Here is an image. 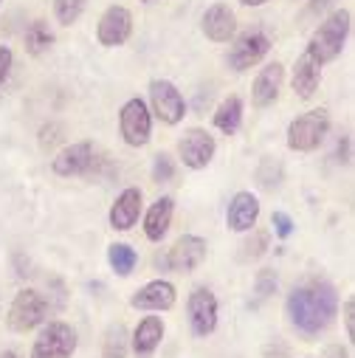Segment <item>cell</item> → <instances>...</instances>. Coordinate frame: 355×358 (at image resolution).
Wrapping results in <instances>:
<instances>
[{"label": "cell", "instance_id": "12", "mask_svg": "<svg viewBox=\"0 0 355 358\" xmlns=\"http://www.w3.org/2000/svg\"><path fill=\"white\" fill-rule=\"evenodd\" d=\"M96 164V150L91 141H76V144H68L62 147L54 158H51V169L54 175L59 178H79V175H87Z\"/></svg>", "mask_w": 355, "mask_h": 358}, {"label": "cell", "instance_id": "1", "mask_svg": "<svg viewBox=\"0 0 355 358\" xmlns=\"http://www.w3.org/2000/svg\"><path fill=\"white\" fill-rule=\"evenodd\" d=\"M285 316L288 324L302 336V338H316L321 336L338 316V291L333 282L313 277L299 282L288 299H285Z\"/></svg>", "mask_w": 355, "mask_h": 358}, {"label": "cell", "instance_id": "7", "mask_svg": "<svg viewBox=\"0 0 355 358\" xmlns=\"http://www.w3.org/2000/svg\"><path fill=\"white\" fill-rule=\"evenodd\" d=\"M119 133L127 147H144L152 138V113L141 96H133L119 110Z\"/></svg>", "mask_w": 355, "mask_h": 358}, {"label": "cell", "instance_id": "10", "mask_svg": "<svg viewBox=\"0 0 355 358\" xmlns=\"http://www.w3.org/2000/svg\"><path fill=\"white\" fill-rule=\"evenodd\" d=\"M187 319H189V330L198 338H206L215 333L217 327V296L212 288L198 285L192 288L189 299H187Z\"/></svg>", "mask_w": 355, "mask_h": 358}, {"label": "cell", "instance_id": "29", "mask_svg": "<svg viewBox=\"0 0 355 358\" xmlns=\"http://www.w3.org/2000/svg\"><path fill=\"white\" fill-rule=\"evenodd\" d=\"M268 243H271V237H268V231H254L251 229V237L242 243V259H259L265 251H268Z\"/></svg>", "mask_w": 355, "mask_h": 358}, {"label": "cell", "instance_id": "18", "mask_svg": "<svg viewBox=\"0 0 355 358\" xmlns=\"http://www.w3.org/2000/svg\"><path fill=\"white\" fill-rule=\"evenodd\" d=\"M259 220V201L254 192H237L231 201H229V209H226V226L229 231H237V234H248Z\"/></svg>", "mask_w": 355, "mask_h": 358}, {"label": "cell", "instance_id": "9", "mask_svg": "<svg viewBox=\"0 0 355 358\" xmlns=\"http://www.w3.org/2000/svg\"><path fill=\"white\" fill-rule=\"evenodd\" d=\"M217 152V141L209 130L203 127H189L181 138H178V158L187 169H206L215 161Z\"/></svg>", "mask_w": 355, "mask_h": 358}, {"label": "cell", "instance_id": "42", "mask_svg": "<svg viewBox=\"0 0 355 358\" xmlns=\"http://www.w3.org/2000/svg\"><path fill=\"white\" fill-rule=\"evenodd\" d=\"M0 6H3V0H0Z\"/></svg>", "mask_w": 355, "mask_h": 358}, {"label": "cell", "instance_id": "28", "mask_svg": "<svg viewBox=\"0 0 355 358\" xmlns=\"http://www.w3.org/2000/svg\"><path fill=\"white\" fill-rule=\"evenodd\" d=\"M277 285H280V277H277L274 268H262V271H256V280H254V296H256V302L254 305L271 299L277 294Z\"/></svg>", "mask_w": 355, "mask_h": 358}, {"label": "cell", "instance_id": "22", "mask_svg": "<svg viewBox=\"0 0 355 358\" xmlns=\"http://www.w3.org/2000/svg\"><path fill=\"white\" fill-rule=\"evenodd\" d=\"M242 124V99L240 96H226L217 110H215V127L223 136H234Z\"/></svg>", "mask_w": 355, "mask_h": 358}, {"label": "cell", "instance_id": "14", "mask_svg": "<svg viewBox=\"0 0 355 358\" xmlns=\"http://www.w3.org/2000/svg\"><path fill=\"white\" fill-rule=\"evenodd\" d=\"M282 85H285V65L282 62H268L265 68H259V73L254 76V85H251V105L265 110L277 105L280 94H282Z\"/></svg>", "mask_w": 355, "mask_h": 358}, {"label": "cell", "instance_id": "38", "mask_svg": "<svg viewBox=\"0 0 355 358\" xmlns=\"http://www.w3.org/2000/svg\"><path fill=\"white\" fill-rule=\"evenodd\" d=\"M327 6H333V0H310V6H307V12L319 15V12H324Z\"/></svg>", "mask_w": 355, "mask_h": 358}, {"label": "cell", "instance_id": "21", "mask_svg": "<svg viewBox=\"0 0 355 358\" xmlns=\"http://www.w3.org/2000/svg\"><path fill=\"white\" fill-rule=\"evenodd\" d=\"M172 215H175V201L169 195L158 198L147 209V215H144V234H147L150 243H161L166 237V231L172 226Z\"/></svg>", "mask_w": 355, "mask_h": 358}, {"label": "cell", "instance_id": "30", "mask_svg": "<svg viewBox=\"0 0 355 358\" xmlns=\"http://www.w3.org/2000/svg\"><path fill=\"white\" fill-rule=\"evenodd\" d=\"M175 161H172V155L169 152H158L155 158H152V181L155 184H169L172 178H175Z\"/></svg>", "mask_w": 355, "mask_h": 358}, {"label": "cell", "instance_id": "23", "mask_svg": "<svg viewBox=\"0 0 355 358\" xmlns=\"http://www.w3.org/2000/svg\"><path fill=\"white\" fill-rule=\"evenodd\" d=\"M23 43H26V51L31 57H43L54 45V31L45 20H34V23H29V29L23 34Z\"/></svg>", "mask_w": 355, "mask_h": 358}, {"label": "cell", "instance_id": "37", "mask_svg": "<svg viewBox=\"0 0 355 358\" xmlns=\"http://www.w3.org/2000/svg\"><path fill=\"white\" fill-rule=\"evenodd\" d=\"M321 358H352V355H349V350H347L344 344H330V347L321 352Z\"/></svg>", "mask_w": 355, "mask_h": 358}, {"label": "cell", "instance_id": "36", "mask_svg": "<svg viewBox=\"0 0 355 358\" xmlns=\"http://www.w3.org/2000/svg\"><path fill=\"white\" fill-rule=\"evenodd\" d=\"M349 136H341L338 138V147H335V161L338 164H349V158H352V152H349Z\"/></svg>", "mask_w": 355, "mask_h": 358}, {"label": "cell", "instance_id": "5", "mask_svg": "<svg viewBox=\"0 0 355 358\" xmlns=\"http://www.w3.org/2000/svg\"><path fill=\"white\" fill-rule=\"evenodd\" d=\"M76 330L68 322H48L40 327L29 358H71L76 352Z\"/></svg>", "mask_w": 355, "mask_h": 358}, {"label": "cell", "instance_id": "31", "mask_svg": "<svg viewBox=\"0 0 355 358\" xmlns=\"http://www.w3.org/2000/svg\"><path fill=\"white\" fill-rule=\"evenodd\" d=\"M271 226H274V234H277L280 240H288V237L294 234V229H296L294 217L285 215V212H274V215H271Z\"/></svg>", "mask_w": 355, "mask_h": 358}, {"label": "cell", "instance_id": "15", "mask_svg": "<svg viewBox=\"0 0 355 358\" xmlns=\"http://www.w3.org/2000/svg\"><path fill=\"white\" fill-rule=\"evenodd\" d=\"M178 302V288L169 280H152L147 285H141L133 296H130V308L136 310H150V313H164L172 310Z\"/></svg>", "mask_w": 355, "mask_h": 358}, {"label": "cell", "instance_id": "8", "mask_svg": "<svg viewBox=\"0 0 355 358\" xmlns=\"http://www.w3.org/2000/svg\"><path fill=\"white\" fill-rule=\"evenodd\" d=\"M150 113L169 127L184 122L187 99L181 91H178V85H172L169 79H152L150 82Z\"/></svg>", "mask_w": 355, "mask_h": 358}, {"label": "cell", "instance_id": "24", "mask_svg": "<svg viewBox=\"0 0 355 358\" xmlns=\"http://www.w3.org/2000/svg\"><path fill=\"white\" fill-rule=\"evenodd\" d=\"M108 262L119 277H130L136 271V265H138V251L127 243H113L108 248Z\"/></svg>", "mask_w": 355, "mask_h": 358}, {"label": "cell", "instance_id": "33", "mask_svg": "<svg viewBox=\"0 0 355 358\" xmlns=\"http://www.w3.org/2000/svg\"><path fill=\"white\" fill-rule=\"evenodd\" d=\"M12 65H15V54L9 45H0V87L6 85L9 73H12Z\"/></svg>", "mask_w": 355, "mask_h": 358}, {"label": "cell", "instance_id": "4", "mask_svg": "<svg viewBox=\"0 0 355 358\" xmlns=\"http://www.w3.org/2000/svg\"><path fill=\"white\" fill-rule=\"evenodd\" d=\"M51 305L48 299L34 291V288H23L20 294H15L12 305H9V313H6V324L12 333H29L34 327H40L48 316Z\"/></svg>", "mask_w": 355, "mask_h": 358}, {"label": "cell", "instance_id": "19", "mask_svg": "<svg viewBox=\"0 0 355 358\" xmlns=\"http://www.w3.org/2000/svg\"><path fill=\"white\" fill-rule=\"evenodd\" d=\"M164 319L161 316H144L138 324H136V330H133V336H130V350H133V355L136 358H152L155 352H158V347H161V341H164Z\"/></svg>", "mask_w": 355, "mask_h": 358}, {"label": "cell", "instance_id": "2", "mask_svg": "<svg viewBox=\"0 0 355 358\" xmlns=\"http://www.w3.org/2000/svg\"><path fill=\"white\" fill-rule=\"evenodd\" d=\"M352 31V12L349 9H333L310 34L305 54L316 62V65H327L333 59L341 57L347 37Z\"/></svg>", "mask_w": 355, "mask_h": 358}, {"label": "cell", "instance_id": "6", "mask_svg": "<svg viewBox=\"0 0 355 358\" xmlns=\"http://www.w3.org/2000/svg\"><path fill=\"white\" fill-rule=\"evenodd\" d=\"M268 51H271V37H268V31L248 29V31H242V34L231 43V48H229V54H226V62H229L231 71L245 73V71H251L254 65H259L265 57H268Z\"/></svg>", "mask_w": 355, "mask_h": 358}, {"label": "cell", "instance_id": "25", "mask_svg": "<svg viewBox=\"0 0 355 358\" xmlns=\"http://www.w3.org/2000/svg\"><path fill=\"white\" fill-rule=\"evenodd\" d=\"M127 350H130V333L122 322L110 324L105 330V338H102V355L105 358H127Z\"/></svg>", "mask_w": 355, "mask_h": 358}, {"label": "cell", "instance_id": "20", "mask_svg": "<svg viewBox=\"0 0 355 358\" xmlns=\"http://www.w3.org/2000/svg\"><path fill=\"white\" fill-rule=\"evenodd\" d=\"M291 85H294V94L299 99H313L319 94V85H321V65H316L307 54H302L294 65V73H291Z\"/></svg>", "mask_w": 355, "mask_h": 358}, {"label": "cell", "instance_id": "13", "mask_svg": "<svg viewBox=\"0 0 355 358\" xmlns=\"http://www.w3.org/2000/svg\"><path fill=\"white\" fill-rule=\"evenodd\" d=\"M130 34H133V15H130V9L127 6H119V3L116 6H108L105 15L96 23V40H99V45L119 48V45H124L130 40Z\"/></svg>", "mask_w": 355, "mask_h": 358}, {"label": "cell", "instance_id": "34", "mask_svg": "<svg viewBox=\"0 0 355 358\" xmlns=\"http://www.w3.org/2000/svg\"><path fill=\"white\" fill-rule=\"evenodd\" d=\"M341 310H344V327H347V338H349V341H355V299H352V296H349V299H344Z\"/></svg>", "mask_w": 355, "mask_h": 358}, {"label": "cell", "instance_id": "40", "mask_svg": "<svg viewBox=\"0 0 355 358\" xmlns=\"http://www.w3.org/2000/svg\"><path fill=\"white\" fill-rule=\"evenodd\" d=\"M0 358H17V355H15L12 350H6V352H0Z\"/></svg>", "mask_w": 355, "mask_h": 358}, {"label": "cell", "instance_id": "16", "mask_svg": "<svg viewBox=\"0 0 355 358\" xmlns=\"http://www.w3.org/2000/svg\"><path fill=\"white\" fill-rule=\"evenodd\" d=\"M141 209H144V192H141L138 187L122 189V192L116 195L113 206H110V215H108L110 229H116V231H130V229L138 223Z\"/></svg>", "mask_w": 355, "mask_h": 358}, {"label": "cell", "instance_id": "26", "mask_svg": "<svg viewBox=\"0 0 355 358\" xmlns=\"http://www.w3.org/2000/svg\"><path fill=\"white\" fill-rule=\"evenodd\" d=\"M282 178H285V169H282V164L277 158H262V164L256 166V184L262 189L274 192L282 184Z\"/></svg>", "mask_w": 355, "mask_h": 358}, {"label": "cell", "instance_id": "41", "mask_svg": "<svg viewBox=\"0 0 355 358\" xmlns=\"http://www.w3.org/2000/svg\"><path fill=\"white\" fill-rule=\"evenodd\" d=\"M141 3H152V0H141Z\"/></svg>", "mask_w": 355, "mask_h": 358}, {"label": "cell", "instance_id": "32", "mask_svg": "<svg viewBox=\"0 0 355 358\" xmlns=\"http://www.w3.org/2000/svg\"><path fill=\"white\" fill-rule=\"evenodd\" d=\"M59 141H62V127H59V124L48 122V124L40 127V147H43V150H54Z\"/></svg>", "mask_w": 355, "mask_h": 358}, {"label": "cell", "instance_id": "39", "mask_svg": "<svg viewBox=\"0 0 355 358\" xmlns=\"http://www.w3.org/2000/svg\"><path fill=\"white\" fill-rule=\"evenodd\" d=\"M242 6H248V9H259V6H265L268 3V0H240Z\"/></svg>", "mask_w": 355, "mask_h": 358}, {"label": "cell", "instance_id": "27", "mask_svg": "<svg viewBox=\"0 0 355 358\" xmlns=\"http://www.w3.org/2000/svg\"><path fill=\"white\" fill-rule=\"evenodd\" d=\"M87 6V0H54V17L59 26H73Z\"/></svg>", "mask_w": 355, "mask_h": 358}, {"label": "cell", "instance_id": "11", "mask_svg": "<svg viewBox=\"0 0 355 358\" xmlns=\"http://www.w3.org/2000/svg\"><path fill=\"white\" fill-rule=\"evenodd\" d=\"M206 240L201 234H184L178 237L175 245L166 251V271H175V274H192L203 265L206 259Z\"/></svg>", "mask_w": 355, "mask_h": 358}, {"label": "cell", "instance_id": "17", "mask_svg": "<svg viewBox=\"0 0 355 358\" xmlns=\"http://www.w3.org/2000/svg\"><path fill=\"white\" fill-rule=\"evenodd\" d=\"M201 31L206 34V40L212 43H231L237 34V15L226 6V3H215L203 12L201 17Z\"/></svg>", "mask_w": 355, "mask_h": 358}, {"label": "cell", "instance_id": "35", "mask_svg": "<svg viewBox=\"0 0 355 358\" xmlns=\"http://www.w3.org/2000/svg\"><path fill=\"white\" fill-rule=\"evenodd\" d=\"M262 358H291V350H288V344L282 338H274L271 344H265Z\"/></svg>", "mask_w": 355, "mask_h": 358}, {"label": "cell", "instance_id": "3", "mask_svg": "<svg viewBox=\"0 0 355 358\" xmlns=\"http://www.w3.org/2000/svg\"><path fill=\"white\" fill-rule=\"evenodd\" d=\"M330 133V113L327 108H313L302 116H296L288 124V150L294 152H313L324 144Z\"/></svg>", "mask_w": 355, "mask_h": 358}]
</instances>
